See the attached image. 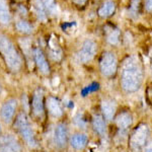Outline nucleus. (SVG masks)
<instances>
[{"label":"nucleus","instance_id":"f257e3e1","mask_svg":"<svg viewBox=\"0 0 152 152\" xmlns=\"http://www.w3.org/2000/svg\"><path fill=\"white\" fill-rule=\"evenodd\" d=\"M144 78V71L138 56L130 55L122 63L121 86L127 94H133L140 89Z\"/></svg>","mask_w":152,"mask_h":152},{"label":"nucleus","instance_id":"f03ea898","mask_svg":"<svg viewBox=\"0 0 152 152\" xmlns=\"http://www.w3.org/2000/svg\"><path fill=\"white\" fill-rule=\"evenodd\" d=\"M13 127L15 129L18 136L23 139L26 146L31 148H37L38 142H37L35 131L31 126V120L26 112H19L16 115L13 121Z\"/></svg>","mask_w":152,"mask_h":152},{"label":"nucleus","instance_id":"7ed1b4c3","mask_svg":"<svg viewBox=\"0 0 152 152\" xmlns=\"http://www.w3.org/2000/svg\"><path fill=\"white\" fill-rule=\"evenodd\" d=\"M0 53L7 67L12 72H18L23 67V59L12 42L4 35H0Z\"/></svg>","mask_w":152,"mask_h":152},{"label":"nucleus","instance_id":"20e7f679","mask_svg":"<svg viewBox=\"0 0 152 152\" xmlns=\"http://www.w3.org/2000/svg\"><path fill=\"white\" fill-rule=\"evenodd\" d=\"M150 130L146 124H140L130 137V148L133 152H141L148 142Z\"/></svg>","mask_w":152,"mask_h":152},{"label":"nucleus","instance_id":"39448f33","mask_svg":"<svg viewBox=\"0 0 152 152\" xmlns=\"http://www.w3.org/2000/svg\"><path fill=\"white\" fill-rule=\"evenodd\" d=\"M118 69V59L115 53L107 51L102 55L99 60V70L104 77H112Z\"/></svg>","mask_w":152,"mask_h":152},{"label":"nucleus","instance_id":"423d86ee","mask_svg":"<svg viewBox=\"0 0 152 152\" xmlns=\"http://www.w3.org/2000/svg\"><path fill=\"white\" fill-rule=\"evenodd\" d=\"M18 100L16 99H8L2 104L0 109V118L5 124L13 123L18 115Z\"/></svg>","mask_w":152,"mask_h":152},{"label":"nucleus","instance_id":"0eeeda50","mask_svg":"<svg viewBox=\"0 0 152 152\" xmlns=\"http://www.w3.org/2000/svg\"><path fill=\"white\" fill-rule=\"evenodd\" d=\"M45 91L43 88L38 87L34 91L31 100V111L38 119H41L45 114Z\"/></svg>","mask_w":152,"mask_h":152},{"label":"nucleus","instance_id":"6e6552de","mask_svg":"<svg viewBox=\"0 0 152 152\" xmlns=\"http://www.w3.org/2000/svg\"><path fill=\"white\" fill-rule=\"evenodd\" d=\"M69 131H68L67 125L63 123V122L56 125L53 133V140L55 146L58 149L62 150L69 143Z\"/></svg>","mask_w":152,"mask_h":152},{"label":"nucleus","instance_id":"1a4fd4ad","mask_svg":"<svg viewBox=\"0 0 152 152\" xmlns=\"http://www.w3.org/2000/svg\"><path fill=\"white\" fill-rule=\"evenodd\" d=\"M0 152H23V145L15 135H1L0 137Z\"/></svg>","mask_w":152,"mask_h":152},{"label":"nucleus","instance_id":"9d476101","mask_svg":"<svg viewBox=\"0 0 152 152\" xmlns=\"http://www.w3.org/2000/svg\"><path fill=\"white\" fill-rule=\"evenodd\" d=\"M97 45L94 41L86 40L83 42L81 48L78 52V59L83 64L89 63L90 61L94 60V58L96 55Z\"/></svg>","mask_w":152,"mask_h":152},{"label":"nucleus","instance_id":"9b49d317","mask_svg":"<svg viewBox=\"0 0 152 152\" xmlns=\"http://www.w3.org/2000/svg\"><path fill=\"white\" fill-rule=\"evenodd\" d=\"M45 107L47 110V112L51 115L53 118L59 119L63 116L64 112H63V107L61 104L60 100L55 96H48L45 100Z\"/></svg>","mask_w":152,"mask_h":152},{"label":"nucleus","instance_id":"f8f14e48","mask_svg":"<svg viewBox=\"0 0 152 152\" xmlns=\"http://www.w3.org/2000/svg\"><path fill=\"white\" fill-rule=\"evenodd\" d=\"M33 57L35 60V63L38 67L39 71L43 75H49L50 74V65H49L47 58L44 55L43 51L40 48H35L33 50Z\"/></svg>","mask_w":152,"mask_h":152},{"label":"nucleus","instance_id":"ddd939ff","mask_svg":"<svg viewBox=\"0 0 152 152\" xmlns=\"http://www.w3.org/2000/svg\"><path fill=\"white\" fill-rule=\"evenodd\" d=\"M89 138H88L87 134L83 133V132H76L72 134L69 138V144L71 148L75 151H81L85 147L87 146Z\"/></svg>","mask_w":152,"mask_h":152},{"label":"nucleus","instance_id":"4468645a","mask_svg":"<svg viewBox=\"0 0 152 152\" xmlns=\"http://www.w3.org/2000/svg\"><path fill=\"white\" fill-rule=\"evenodd\" d=\"M100 111H102V116L105 121H113L117 112L116 102L110 99H102L100 104Z\"/></svg>","mask_w":152,"mask_h":152},{"label":"nucleus","instance_id":"2eb2a0df","mask_svg":"<svg viewBox=\"0 0 152 152\" xmlns=\"http://www.w3.org/2000/svg\"><path fill=\"white\" fill-rule=\"evenodd\" d=\"M115 123H116L117 127L120 130L125 131V130H127L132 126V123H133V117H132V115L130 114V113L123 112L115 118Z\"/></svg>","mask_w":152,"mask_h":152},{"label":"nucleus","instance_id":"dca6fc26","mask_svg":"<svg viewBox=\"0 0 152 152\" xmlns=\"http://www.w3.org/2000/svg\"><path fill=\"white\" fill-rule=\"evenodd\" d=\"M91 125L94 132L96 134H99V136L102 137L107 133V121L104 119V117L102 115H97V114L94 115L92 117Z\"/></svg>","mask_w":152,"mask_h":152},{"label":"nucleus","instance_id":"f3484780","mask_svg":"<svg viewBox=\"0 0 152 152\" xmlns=\"http://www.w3.org/2000/svg\"><path fill=\"white\" fill-rule=\"evenodd\" d=\"M116 11V3L112 0H107L102 3V5L99 7V15L102 18H107L110 16H112L113 14Z\"/></svg>","mask_w":152,"mask_h":152},{"label":"nucleus","instance_id":"a211bd4d","mask_svg":"<svg viewBox=\"0 0 152 152\" xmlns=\"http://www.w3.org/2000/svg\"><path fill=\"white\" fill-rule=\"evenodd\" d=\"M33 8L36 15L41 21L47 20V14H46V7L44 5L42 0H34L33 1Z\"/></svg>","mask_w":152,"mask_h":152},{"label":"nucleus","instance_id":"6ab92c4d","mask_svg":"<svg viewBox=\"0 0 152 152\" xmlns=\"http://www.w3.org/2000/svg\"><path fill=\"white\" fill-rule=\"evenodd\" d=\"M10 20V13L6 0H0V23L6 24Z\"/></svg>","mask_w":152,"mask_h":152},{"label":"nucleus","instance_id":"aec40b11","mask_svg":"<svg viewBox=\"0 0 152 152\" xmlns=\"http://www.w3.org/2000/svg\"><path fill=\"white\" fill-rule=\"evenodd\" d=\"M50 56L55 61H59L62 58V51L53 40H51L50 42Z\"/></svg>","mask_w":152,"mask_h":152},{"label":"nucleus","instance_id":"412c9836","mask_svg":"<svg viewBox=\"0 0 152 152\" xmlns=\"http://www.w3.org/2000/svg\"><path fill=\"white\" fill-rule=\"evenodd\" d=\"M120 36H121V31L119 28H112L107 36V43L111 45H117L120 41Z\"/></svg>","mask_w":152,"mask_h":152},{"label":"nucleus","instance_id":"4be33fe9","mask_svg":"<svg viewBox=\"0 0 152 152\" xmlns=\"http://www.w3.org/2000/svg\"><path fill=\"white\" fill-rule=\"evenodd\" d=\"M15 26H16V29H18V31L23 33V34H31V31H33V26L24 20L18 21L15 24Z\"/></svg>","mask_w":152,"mask_h":152},{"label":"nucleus","instance_id":"5701e85b","mask_svg":"<svg viewBox=\"0 0 152 152\" xmlns=\"http://www.w3.org/2000/svg\"><path fill=\"white\" fill-rule=\"evenodd\" d=\"M137 5H139V0H133V1H132V6L130 7L131 15H137V13H138V9H137Z\"/></svg>","mask_w":152,"mask_h":152},{"label":"nucleus","instance_id":"b1692460","mask_svg":"<svg viewBox=\"0 0 152 152\" xmlns=\"http://www.w3.org/2000/svg\"><path fill=\"white\" fill-rule=\"evenodd\" d=\"M45 5L46 9H53L54 8V0H42Z\"/></svg>","mask_w":152,"mask_h":152},{"label":"nucleus","instance_id":"393cba45","mask_svg":"<svg viewBox=\"0 0 152 152\" xmlns=\"http://www.w3.org/2000/svg\"><path fill=\"white\" fill-rule=\"evenodd\" d=\"M145 9L148 12H152V0H145Z\"/></svg>","mask_w":152,"mask_h":152},{"label":"nucleus","instance_id":"a878e982","mask_svg":"<svg viewBox=\"0 0 152 152\" xmlns=\"http://www.w3.org/2000/svg\"><path fill=\"white\" fill-rule=\"evenodd\" d=\"M143 152H152V141L147 142L145 147L143 148Z\"/></svg>","mask_w":152,"mask_h":152},{"label":"nucleus","instance_id":"bb28decb","mask_svg":"<svg viewBox=\"0 0 152 152\" xmlns=\"http://www.w3.org/2000/svg\"><path fill=\"white\" fill-rule=\"evenodd\" d=\"M72 1L74 2L75 4H77V5H83L87 0H72Z\"/></svg>","mask_w":152,"mask_h":152},{"label":"nucleus","instance_id":"cd10ccee","mask_svg":"<svg viewBox=\"0 0 152 152\" xmlns=\"http://www.w3.org/2000/svg\"><path fill=\"white\" fill-rule=\"evenodd\" d=\"M1 135H2V126L0 124V137H1Z\"/></svg>","mask_w":152,"mask_h":152},{"label":"nucleus","instance_id":"c85d7f7f","mask_svg":"<svg viewBox=\"0 0 152 152\" xmlns=\"http://www.w3.org/2000/svg\"><path fill=\"white\" fill-rule=\"evenodd\" d=\"M149 96H150V99H151V102H152V90L150 92H149Z\"/></svg>","mask_w":152,"mask_h":152},{"label":"nucleus","instance_id":"c756f323","mask_svg":"<svg viewBox=\"0 0 152 152\" xmlns=\"http://www.w3.org/2000/svg\"><path fill=\"white\" fill-rule=\"evenodd\" d=\"M1 90H2V88H1V85H0V94H1Z\"/></svg>","mask_w":152,"mask_h":152}]
</instances>
